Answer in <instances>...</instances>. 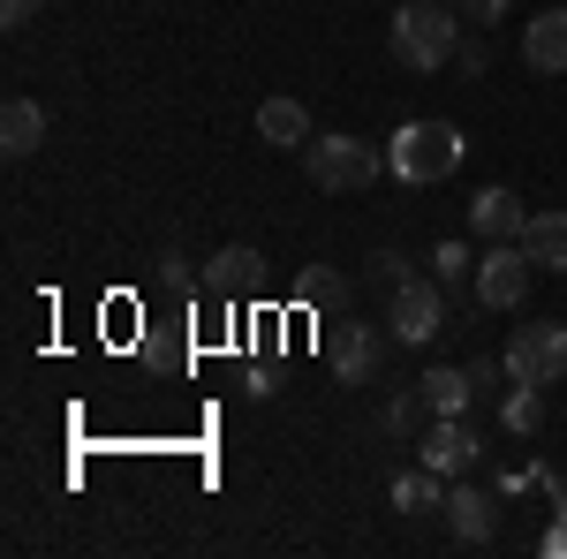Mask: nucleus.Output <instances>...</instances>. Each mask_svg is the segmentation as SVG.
I'll list each match as a JSON object with an SVG mask.
<instances>
[{"instance_id": "obj_15", "label": "nucleus", "mask_w": 567, "mask_h": 559, "mask_svg": "<svg viewBox=\"0 0 567 559\" xmlns=\"http://www.w3.org/2000/svg\"><path fill=\"white\" fill-rule=\"evenodd\" d=\"M523 250L537 258V272H567V213H529Z\"/></svg>"}, {"instance_id": "obj_12", "label": "nucleus", "mask_w": 567, "mask_h": 559, "mask_svg": "<svg viewBox=\"0 0 567 559\" xmlns=\"http://www.w3.org/2000/svg\"><path fill=\"white\" fill-rule=\"evenodd\" d=\"M39 144H45V106L39 99H8L0 106V152L8 159H31Z\"/></svg>"}, {"instance_id": "obj_9", "label": "nucleus", "mask_w": 567, "mask_h": 559, "mask_svg": "<svg viewBox=\"0 0 567 559\" xmlns=\"http://www.w3.org/2000/svg\"><path fill=\"white\" fill-rule=\"evenodd\" d=\"M470 227H477L484 242H523L529 213H523V197H515V189H499V182H492V189L470 197Z\"/></svg>"}, {"instance_id": "obj_20", "label": "nucleus", "mask_w": 567, "mask_h": 559, "mask_svg": "<svg viewBox=\"0 0 567 559\" xmlns=\"http://www.w3.org/2000/svg\"><path fill=\"white\" fill-rule=\"evenodd\" d=\"M499 416H507V431H537V424H545V386H515Z\"/></svg>"}, {"instance_id": "obj_24", "label": "nucleus", "mask_w": 567, "mask_h": 559, "mask_svg": "<svg viewBox=\"0 0 567 559\" xmlns=\"http://www.w3.org/2000/svg\"><path fill=\"white\" fill-rule=\"evenodd\" d=\"M454 8H462V23H507V8H515V0H454Z\"/></svg>"}, {"instance_id": "obj_7", "label": "nucleus", "mask_w": 567, "mask_h": 559, "mask_svg": "<svg viewBox=\"0 0 567 559\" xmlns=\"http://www.w3.org/2000/svg\"><path fill=\"white\" fill-rule=\"evenodd\" d=\"M477 431H470V416H439L432 431H424V438H416V462H424V469H439V476H470L477 469Z\"/></svg>"}, {"instance_id": "obj_23", "label": "nucleus", "mask_w": 567, "mask_h": 559, "mask_svg": "<svg viewBox=\"0 0 567 559\" xmlns=\"http://www.w3.org/2000/svg\"><path fill=\"white\" fill-rule=\"evenodd\" d=\"M296 296H303V302H333V296H341V272H326V265H310L303 280H296Z\"/></svg>"}, {"instance_id": "obj_11", "label": "nucleus", "mask_w": 567, "mask_h": 559, "mask_svg": "<svg viewBox=\"0 0 567 559\" xmlns=\"http://www.w3.org/2000/svg\"><path fill=\"white\" fill-rule=\"evenodd\" d=\"M523 61L537 76H567V8H545L523 23Z\"/></svg>"}, {"instance_id": "obj_10", "label": "nucleus", "mask_w": 567, "mask_h": 559, "mask_svg": "<svg viewBox=\"0 0 567 559\" xmlns=\"http://www.w3.org/2000/svg\"><path fill=\"white\" fill-rule=\"evenodd\" d=\"M205 288H213V296H258L265 288V250H250V242H227V250H219L213 265H205Z\"/></svg>"}, {"instance_id": "obj_21", "label": "nucleus", "mask_w": 567, "mask_h": 559, "mask_svg": "<svg viewBox=\"0 0 567 559\" xmlns=\"http://www.w3.org/2000/svg\"><path fill=\"white\" fill-rule=\"evenodd\" d=\"M152 280H159L167 296H189V288H197V280H189V258H182V250H159V265H152Z\"/></svg>"}, {"instance_id": "obj_8", "label": "nucleus", "mask_w": 567, "mask_h": 559, "mask_svg": "<svg viewBox=\"0 0 567 559\" xmlns=\"http://www.w3.org/2000/svg\"><path fill=\"white\" fill-rule=\"evenodd\" d=\"M446 529H454L462 545H492V537H499V499L477 491V484H454V491H446Z\"/></svg>"}, {"instance_id": "obj_18", "label": "nucleus", "mask_w": 567, "mask_h": 559, "mask_svg": "<svg viewBox=\"0 0 567 559\" xmlns=\"http://www.w3.org/2000/svg\"><path fill=\"white\" fill-rule=\"evenodd\" d=\"M432 424H439V408L424 401V386H409V393H393V401H386V431H393V438H424Z\"/></svg>"}, {"instance_id": "obj_3", "label": "nucleus", "mask_w": 567, "mask_h": 559, "mask_svg": "<svg viewBox=\"0 0 567 559\" xmlns=\"http://www.w3.org/2000/svg\"><path fill=\"white\" fill-rule=\"evenodd\" d=\"M303 174L326 189V197H355V189H371L379 174H386V152L379 144H363V136H310L303 144Z\"/></svg>"}, {"instance_id": "obj_16", "label": "nucleus", "mask_w": 567, "mask_h": 559, "mask_svg": "<svg viewBox=\"0 0 567 559\" xmlns=\"http://www.w3.org/2000/svg\"><path fill=\"white\" fill-rule=\"evenodd\" d=\"M393 507H401V515H432V507H446V476L424 469V462L401 469V476H393Z\"/></svg>"}, {"instance_id": "obj_5", "label": "nucleus", "mask_w": 567, "mask_h": 559, "mask_svg": "<svg viewBox=\"0 0 567 559\" xmlns=\"http://www.w3.org/2000/svg\"><path fill=\"white\" fill-rule=\"evenodd\" d=\"M439 325H446V288H439V280H424V272H409V280L386 296V333L401 348H432Z\"/></svg>"}, {"instance_id": "obj_1", "label": "nucleus", "mask_w": 567, "mask_h": 559, "mask_svg": "<svg viewBox=\"0 0 567 559\" xmlns=\"http://www.w3.org/2000/svg\"><path fill=\"white\" fill-rule=\"evenodd\" d=\"M462 130L454 122H401L386 136V174L393 182H409V189H439V182H454L462 167Z\"/></svg>"}, {"instance_id": "obj_13", "label": "nucleus", "mask_w": 567, "mask_h": 559, "mask_svg": "<svg viewBox=\"0 0 567 559\" xmlns=\"http://www.w3.org/2000/svg\"><path fill=\"white\" fill-rule=\"evenodd\" d=\"M416 386H424V401H432L439 416H470V401H477V379H470V363H432Z\"/></svg>"}, {"instance_id": "obj_14", "label": "nucleus", "mask_w": 567, "mask_h": 559, "mask_svg": "<svg viewBox=\"0 0 567 559\" xmlns=\"http://www.w3.org/2000/svg\"><path fill=\"white\" fill-rule=\"evenodd\" d=\"M258 136H265V144H280V152H303V144H310L303 99H265V106H258Z\"/></svg>"}, {"instance_id": "obj_17", "label": "nucleus", "mask_w": 567, "mask_h": 559, "mask_svg": "<svg viewBox=\"0 0 567 559\" xmlns=\"http://www.w3.org/2000/svg\"><path fill=\"white\" fill-rule=\"evenodd\" d=\"M333 363H341L349 386H363V379L379 371V333H371V325H349V333L333 341Z\"/></svg>"}, {"instance_id": "obj_25", "label": "nucleus", "mask_w": 567, "mask_h": 559, "mask_svg": "<svg viewBox=\"0 0 567 559\" xmlns=\"http://www.w3.org/2000/svg\"><path fill=\"white\" fill-rule=\"evenodd\" d=\"M454 61H462V76H484V69H492V45H484V39H470L462 53H454Z\"/></svg>"}, {"instance_id": "obj_22", "label": "nucleus", "mask_w": 567, "mask_h": 559, "mask_svg": "<svg viewBox=\"0 0 567 559\" xmlns=\"http://www.w3.org/2000/svg\"><path fill=\"white\" fill-rule=\"evenodd\" d=\"M401 280H409V258H401V250H371V288H401Z\"/></svg>"}, {"instance_id": "obj_6", "label": "nucleus", "mask_w": 567, "mask_h": 559, "mask_svg": "<svg viewBox=\"0 0 567 559\" xmlns=\"http://www.w3.org/2000/svg\"><path fill=\"white\" fill-rule=\"evenodd\" d=\"M529 272H537V258H529L523 242H484V258H477V302H484V310H515V302L529 296Z\"/></svg>"}, {"instance_id": "obj_26", "label": "nucleus", "mask_w": 567, "mask_h": 559, "mask_svg": "<svg viewBox=\"0 0 567 559\" xmlns=\"http://www.w3.org/2000/svg\"><path fill=\"white\" fill-rule=\"evenodd\" d=\"M31 15H39V0H0V23H8V31H16V23H31Z\"/></svg>"}, {"instance_id": "obj_19", "label": "nucleus", "mask_w": 567, "mask_h": 559, "mask_svg": "<svg viewBox=\"0 0 567 559\" xmlns=\"http://www.w3.org/2000/svg\"><path fill=\"white\" fill-rule=\"evenodd\" d=\"M432 280L446 288V296H470V288H477V265H470V250H462V242H439V250H432Z\"/></svg>"}, {"instance_id": "obj_2", "label": "nucleus", "mask_w": 567, "mask_h": 559, "mask_svg": "<svg viewBox=\"0 0 567 559\" xmlns=\"http://www.w3.org/2000/svg\"><path fill=\"white\" fill-rule=\"evenodd\" d=\"M386 45H393L401 69L432 76V69H446V61L462 53V8H446V0H409V8L393 15Z\"/></svg>"}, {"instance_id": "obj_4", "label": "nucleus", "mask_w": 567, "mask_h": 559, "mask_svg": "<svg viewBox=\"0 0 567 559\" xmlns=\"http://www.w3.org/2000/svg\"><path fill=\"white\" fill-rule=\"evenodd\" d=\"M499 363H507V386H560L567 379V325L560 318L515 325L507 348H499Z\"/></svg>"}]
</instances>
